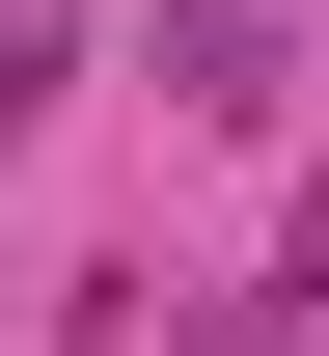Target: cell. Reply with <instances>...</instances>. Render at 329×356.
<instances>
[{
	"mask_svg": "<svg viewBox=\"0 0 329 356\" xmlns=\"http://www.w3.org/2000/svg\"><path fill=\"white\" fill-rule=\"evenodd\" d=\"M165 110H275V0H165Z\"/></svg>",
	"mask_w": 329,
	"mask_h": 356,
	"instance_id": "6da1fadb",
	"label": "cell"
}]
</instances>
